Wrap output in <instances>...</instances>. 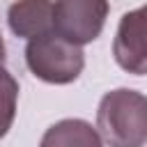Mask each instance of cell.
Masks as SVG:
<instances>
[{
  "label": "cell",
  "mask_w": 147,
  "mask_h": 147,
  "mask_svg": "<svg viewBox=\"0 0 147 147\" xmlns=\"http://www.w3.org/2000/svg\"><path fill=\"white\" fill-rule=\"evenodd\" d=\"M39 147H103V140L85 119H60L46 129Z\"/></svg>",
  "instance_id": "cell-6"
},
{
  "label": "cell",
  "mask_w": 147,
  "mask_h": 147,
  "mask_svg": "<svg viewBox=\"0 0 147 147\" xmlns=\"http://www.w3.org/2000/svg\"><path fill=\"white\" fill-rule=\"evenodd\" d=\"M25 64L44 83L53 85H67L74 83L83 67H85V53L80 46L64 41L57 34H44L25 46Z\"/></svg>",
  "instance_id": "cell-2"
},
{
  "label": "cell",
  "mask_w": 147,
  "mask_h": 147,
  "mask_svg": "<svg viewBox=\"0 0 147 147\" xmlns=\"http://www.w3.org/2000/svg\"><path fill=\"white\" fill-rule=\"evenodd\" d=\"M16 101H18V83L5 67H0V138H5L14 124Z\"/></svg>",
  "instance_id": "cell-7"
},
{
  "label": "cell",
  "mask_w": 147,
  "mask_h": 147,
  "mask_svg": "<svg viewBox=\"0 0 147 147\" xmlns=\"http://www.w3.org/2000/svg\"><path fill=\"white\" fill-rule=\"evenodd\" d=\"M9 30L16 37L37 39L53 32V2L51 0H16L7 9Z\"/></svg>",
  "instance_id": "cell-5"
},
{
  "label": "cell",
  "mask_w": 147,
  "mask_h": 147,
  "mask_svg": "<svg viewBox=\"0 0 147 147\" xmlns=\"http://www.w3.org/2000/svg\"><path fill=\"white\" fill-rule=\"evenodd\" d=\"M108 18V0H55L53 34L69 44L85 46L94 41Z\"/></svg>",
  "instance_id": "cell-3"
},
{
  "label": "cell",
  "mask_w": 147,
  "mask_h": 147,
  "mask_svg": "<svg viewBox=\"0 0 147 147\" xmlns=\"http://www.w3.org/2000/svg\"><path fill=\"white\" fill-rule=\"evenodd\" d=\"M113 55L124 71L136 76L147 74V5L131 9L119 18Z\"/></svg>",
  "instance_id": "cell-4"
},
{
  "label": "cell",
  "mask_w": 147,
  "mask_h": 147,
  "mask_svg": "<svg viewBox=\"0 0 147 147\" xmlns=\"http://www.w3.org/2000/svg\"><path fill=\"white\" fill-rule=\"evenodd\" d=\"M96 131L110 147H145L147 96L129 87L106 92L96 108Z\"/></svg>",
  "instance_id": "cell-1"
},
{
  "label": "cell",
  "mask_w": 147,
  "mask_h": 147,
  "mask_svg": "<svg viewBox=\"0 0 147 147\" xmlns=\"http://www.w3.org/2000/svg\"><path fill=\"white\" fill-rule=\"evenodd\" d=\"M5 57H7V51H5V39H2V34H0V67L5 64Z\"/></svg>",
  "instance_id": "cell-8"
}]
</instances>
